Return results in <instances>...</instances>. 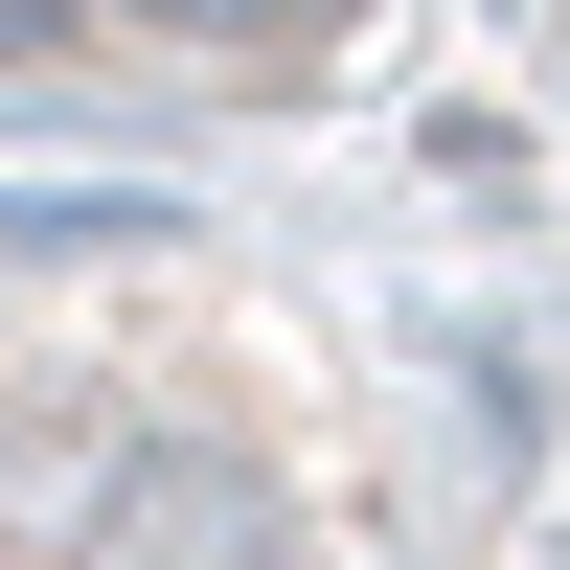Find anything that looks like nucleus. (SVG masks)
I'll list each match as a JSON object with an SVG mask.
<instances>
[{
  "instance_id": "f257e3e1",
  "label": "nucleus",
  "mask_w": 570,
  "mask_h": 570,
  "mask_svg": "<svg viewBox=\"0 0 570 570\" xmlns=\"http://www.w3.org/2000/svg\"><path fill=\"white\" fill-rule=\"evenodd\" d=\"M0 570H434L365 389L183 252H0Z\"/></svg>"
},
{
  "instance_id": "f03ea898",
  "label": "nucleus",
  "mask_w": 570,
  "mask_h": 570,
  "mask_svg": "<svg viewBox=\"0 0 570 570\" xmlns=\"http://www.w3.org/2000/svg\"><path fill=\"white\" fill-rule=\"evenodd\" d=\"M389 0H0V137H252L365 91Z\"/></svg>"
}]
</instances>
